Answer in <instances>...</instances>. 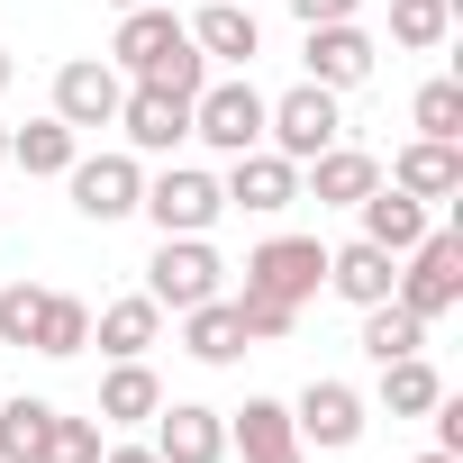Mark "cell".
Masks as SVG:
<instances>
[{
    "instance_id": "cell-1",
    "label": "cell",
    "mask_w": 463,
    "mask_h": 463,
    "mask_svg": "<svg viewBox=\"0 0 463 463\" xmlns=\"http://www.w3.org/2000/svg\"><path fill=\"white\" fill-rule=\"evenodd\" d=\"M391 300H400V309H418V318H445V309L463 300V237H454V227H427V237L409 246V264H400Z\"/></svg>"
},
{
    "instance_id": "cell-2",
    "label": "cell",
    "mask_w": 463,
    "mask_h": 463,
    "mask_svg": "<svg viewBox=\"0 0 463 463\" xmlns=\"http://www.w3.org/2000/svg\"><path fill=\"white\" fill-rule=\"evenodd\" d=\"M137 209L155 218V237H209L218 209H227V191H218L200 164H173V173H155V182H146V200H137Z\"/></svg>"
},
{
    "instance_id": "cell-3",
    "label": "cell",
    "mask_w": 463,
    "mask_h": 463,
    "mask_svg": "<svg viewBox=\"0 0 463 463\" xmlns=\"http://www.w3.org/2000/svg\"><path fill=\"white\" fill-rule=\"evenodd\" d=\"M264 137H273V155H291V164H309V155H327V146L345 137V118H336V91H318V82H300V91H282V100H264Z\"/></svg>"
},
{
    "instance_id": "cell-4",
    "label": "cell",
    "mask_w": 463,
    "mask_h": 463,
    "mask_svg": "<svg viewBox=\"0 0 463 463\" xmlns=\"http://www.w3.org/2000/svg\"><path fill=\"white\" fill-rule=\"evenodd\" d=\"M218 282H227V264L209 255V237H164L155 264H146V300L155 309H200V300H218Z\"/></svg>"
},
{
    "instance_id": "cell-5",
    "label": "cell",
    "mask_w": 463,
    "mask_h": 463,
    "mask_svg": "<svg viewBox=\"0 0 463 463\" xmlns=\"http://www.w3.org/2000/svg\"><path fill=\"white\" fill-rule=\"evenodd\" d=\"M191 137L218 146V155L264 146V91H255V82H200V91H191Z\"/></svg>"
},
{
    "instance_id": "cell-6",
    "label": "cell",
    "mask_w": 463,
    "mask_h": 463,
    "mask_svg": "<svg viewBox=\"0 0 463 463\" xmlns=\"http://www.w3.org/2000/svg\"><path fill=\"white\" fill-rule=\"evenodd\" d=\"M246 291L300 309L309 291H327V246H318V237H264V246L246 255Z\"/></svg>"
},
{
    "instance_id": "cell-7",
    "label": "cell",
    "mask_w": 463,
    "mask_h": 463,
    "mask_svg": "<svg viewBox=\"0 0 463 463\" xmlns=\"http://www.w3.org/2000/svg\"><path fill=\"white\" fill-rule=\"evenodd\" d=\"M118 100H128V82H118V64L109 55H73L64 73H55V118L82 137V128H109L118 118Z\"/></svg>"
},
{
    "instance_id": "cell-8",
    "label": "cell",
    "mask_w": 463,
    "mask_h": 463,
    "mask_svg": "<svg viewBox=\"0 0 463 463\" xmlns=\"http://www.w3.org/2000/svg\"><path fill=\"white\" fill-rule=\"evenodd\" d=\"M64 182H73V209H82V218H100V227H109V218H128V209L146 200V164H137V155H73V173H64Z\"/></svg>"
},
{
    "instance_id": "cell-9",
    "label": "cell",
    "mask_w": 463,
    "mask_h": 463,
    "mask_svg": "<svg viewBox=\"0 0 463 463\" xmlns=\"http://www.w3.org/2000/svg\"><path fill=\"white\" fill-rule=\"evenodd\" d=\"M237 173H227L218 191H227V209H255V218H282L291 200H300V164L291 155H273V146H246V155H227Z\"/></svg>"
},
{
    "instance_id": "cell-10",
    "label": "cell",
    "mask_w": 463,
    "mask_h": 463,
    "mask_svg": "<svg viewBox=\"0 0 463 463\" xmlns=\"http://www.w3.org/2000/svg\"><path fill=\"white\" fill-rule=\"evenodd\" d=\"M182 46H191V28H182V19L164 10V0H146V10H118V37H109V64L146 82V73H155L164 55H182Z\"/></svg>"
},
{
    "instance_id": "cell-11",
    "label": "cell",
    "mask_w": 463,
    "mask_h": 463,
    "mask_svg": "<svg viewBox=\"0 0 463 463\" xmlns=\"http://www.w3.org/2000/svg\"><path fill=\"white\" fill-rule=\"evenodd\" d=\"M109 128H128V146H137V155H173V146L191 137V100H182V91L137 82V91L118 100V118H109Z\"/></svg>"
},
{
    "instance_id": "cell-12",
    "label": "cell",
    "mask_w": 463,
    "mask_h": 463,
    "mask_svg": "<svg viewBox=\"0 0 463 463\" xmlns=\"http://www.w3.org/2000/svg\"><path fill=\"white\" fill-rule=\"evenodd\" d=\"M391 191H409V200H454L463 191V146L454 137H409L400 155H391Z\"/></svg>"
},
{
    "instance_id": "cell-13",
    "label": "cell",
    "mask_w": 463,
    "mask_h": 463,
    "mask_svg": "<svg viewBox=\"0 0 463 463\" xmlns=\"http://www.w3.org/2000/svg\"><path fill=\"white\" fill-rule=\"evenodd\" d=\"M291 427H300V445H354L364 436V391L354 382H309L300 400H291Z\"/></svg>"
},
{
    "instance_id": "cell-14",
    "label": "cell",
    "mask_w": 463,
    "mask_h": 463,
    "mask_svg": "<svg viewBox=\"0 0 463 463\" xmlns=\"http://www.w3.org/2000/svg\"><path fill=\"white\" fill-rule=\"evenodd\" d=\"M155 454L164 463H227V418L200 400H164L155 409Z\"/></svg>"
},
{
    "instance_id": "cell-15",
    "label": "cell",
    "mask_w": 463,
    "mask_h": 463,
    "mask_svg": "<svg viewBox=\"0 0 463 463\" xmlns=\"http://www.w3.org/2000/svg\"><path fill=\"white\" fill-rule=\"evenodd\" d=\"M373 182H382V164H373L364 146H345V137H336L327 155H309V164H300V191H309L318 209H354Z\"/></svg>"
},
{
    "instance_id": "cell-16",
    "label": "cell",
    "mask_w": 463,
    "mask_h": 463,
    "mask_svg": "<svg viewBox=\"0 0 463 463\" xmlns=\"http://www.w3.org/2000/svg\"><path fill=\"white\" fill-rule=\"evenodd\" d=\"M182 28H191V46H200L209 64H255V55H264V28H255L246 0H209V10L182 19Z\"/></svg>"
},
{
    "instance_id": "cell-17",
    "label": "cell",
    "mask_w": 463,
    "mask_h": 463,
    "mask_svg": "<svg viewBox=\"0 0 463 463\" xmlns=\"http://www.w3.org/2000/svg\"><path fill=\"white\" fill-rule=\"evenodd\" d=\"M364 73H373V37H364L354 19L309 28V82H318V91H354Z\"/></svg>"
},
{
    "instance_id": "cell-18",
    "label": "cell",
    "mask_w": 463,
    "mask_h": 463,
    "mask_svg": "<svg viewBox=\"0 0 463 463\" xmlns=\"http://www.w3.org/2000/svg\"><path fill=\"white\" fill-rule=\"evenodd\" d=\"M354 209H364V246H382V255H409V246L427 237V200H409V191H391V182H373Z\"/></svg>"
},
{
    "instance_id": "cell-19",
    "label": "cell",
    "mask_w": 463,
    "mask_h": 463,
    "mask_svg": "<svg viewBox=\"0 0 463 463\" xmlns=\"http://www.w3.org/2000/svg\"><path fill=\"white\" fill-rule=\"evenodd\" d=\"M227 436H237L246 463H300V427H291L282 400H246L237 418H227Z\"/></svg>"
},
{
    "instance_id": "cell-20",
    "label": "cell",
    "mask_w": 463,
    "mask_h": 463,
    "mask_svg": "<svg viewBox=\"0 0 463 463\" xmlns=\"http://www.w3.org/2000/svg\"><path fill=\"white\" fill-rule=\"evenodd\" d=\"M391 282H400V255H382V246H364V237L327 255V291H336V300H354V309L391 300Z\"/></svg>"
},
{
    "instance_id": "cell-21",
    "label": "cell",
    "mask_w": 463,
    "mask_h": 463,
    "mask_svg": "<svg viewBox=\"0 0 463 463\" xmlns=\"http://www.w3.org/2000/svg\"><path fill=\"white\" fill-rule=\"evenodd\" d=\"M91 336H100V354H109V364H128V354H146V345L164 336V309H155L146 291H128V300H109V309L91 318Z\"/></svg>"
},
{
    "instance_id": "cell-22",
    "label": "cell",
    "mask_w": 463,
    "mask_h": 463,
    "mask_svg": "<svg viewBox=\"0 0 463 463\" xmlns=\"http://www.w3.org/2000/svg\"><path fill=\"white\" fill-rule=\"evenodd\" d=\"M182 345L200 354V364H237L255 336H246V318H237V300H200V309H182Z\"/></svg>"
},
{
    "instance_id": "cell-23",
    "label": "cell",
    "mask_w": 463,
    "mask_h": 463,
    "mask_svg": "<svg viewBox=\"0 0 463 463\" xmlns=\"http://www.w3.org/2000/svg\"><path fill=\"white\" fill-rule=\"evenodd\" d=\"M155 409H164V382L146 373V354L109 364V382H100V418H109V427H137V418H155Z\"/></svg>"
},
{
    "instance_id": "cell-24",
    "label": "cell",
    "mask_w": 463,
    "mask_h": 463,
    "mask_svg": "<svg viewBox=\"0 0 463 463\" xmlns=\"http://www.w3.org/2000/svg\"><path fill=\"white\" fill-rule=\"evenodd\" d=\"M73 155H82V137H73L64 118H28V128H10V164H19V173H73Z\"/></svg>"
},
{
    "instance_id": "cell-25",
    "label": "cell",
    "mask_w": 463,
    "mask_h": 463,
    "mask_svg": "<svg viewBox=\"0 0 463 463\" xmlns=\"http://www.w3.org/2000/svg\"><path fill=\"white\" fill-rule=\"evenodd\" d=\"M55 400H0V463H46Z\"/></svg>"
},
{
    "instance_id": "cell-26",
    "label": "cell",
    "mask_w": 463,
    "mask_h": 463,
    "mask_svg": "<svg viewBox=\"0 0 463 463\" xmlns=\"http://www.w3.org/2000/svg\"><path fill=\"white\" fill-rule=\"evenodd\" d=\"M91 345V309L73 300V291H46V309H37V336H28V354H82Z\"/></svg>"
},
{
    "instance_id": "cell-27",
    "label": "cell",
    "mask_w": 463,
    "mask_h": 463,
    "mask_svg": "<svg viewBox=\"0 0 463 463\" xmlns=\"http://www.w3.org/2000/svg\"><path fill=\"white\" fill-rule=\"evenodd\" d=\"M427 345V318L418 309H400V300H373L364 309V354L373 364H400V354H418Z\"/></svg>"
},
{
    "instance_id": "cell-28",
    "label": "cell",
    "mask_w": 463,
    "mask_h": 463,
    "mask_svg": "<svg viewBox=\"0 0 463 463\" xmlns=\"http://www.w3.org/2000/svg\"><path fill=\"white\" fill-rule=\"evenodd\" d=\"M436 400H445V382H436V364H427V354L382 364V409H391V418H427Z\"/></svg>"
},
{
    "instance_id": "cell-29",
    "label": "cell",
    "mask_w": 463,
    "mask_h": 463,
    "mask_svg": "<svg viewBox=\"0 0 463 463\" xmlns=\"http://www.w3.org/2000/svg\"><path fill=\"white\" fill-rule=\"evenodd\" d=\"M445 28H454V0H391V46L427 55V46H445Z\"/></svg>"
},
{
    "instance_id": "cell-30",
    "label": "cell",
    "mask_w": 463,
    "mask_h": 463,
    "mask_svg": "<svg viewBox=\"0 0 463 463\" xmlns=\"http://www.w3.org/2000/svg\"><path fill=\"white\" fill-rule=\"evenodd\" d=\"M409 118H418V137H463V82H427L409 100Z\"/></svg>"
},
{
    "instance_id": "cell-31",
    "label": "cell",
    "mask_w": 463,
    "mask_h": 463,
    "mask_svg": "<svg viewBox=\"0 0 463 463\" xmlns=\"http://www.w3.org/2000/svg\"><path fill=\"white\" fill-rule=\"evenodd\" d=\"M37 309H46V291H37V282H10V291H0V345H19V354H28Z\"/></svg>"
},
{
    "instance_id": "cell-32",
    "label": "cell",
    "mask_w": 463,
    "mask_h": 463,
    "mask_svg": "<svg viewBox=\"0 0 463 463\" xmlns=\"http://www.w3.org/2000/svg\"><path fill=\"white\" fill-rule=\"evenodd\" d=\"M46 463H100V418H64V409H55V436H46Z\"/></svg>"
},
{
    "instance_id": "cell-33",
    "label": "cell",
    "mask_w": 463,
    "mask_h": 463,
    "mask_svg": "<svg viewBox=\"0 0 463 463\" xmlns=\"http://www.w3.org/2000/svg\"><path fill=\"white\" fill-rule=\"evenodd\" d=\"M237 318H246V336H291L300 327V309L291 300H264V291H237Z\"/></svg>"
},
{
    "instance_id": "cell-34",
    "label": "cell",
    "mask_w": 463,
    "mask_h": 463,
    "mask_svg": "<svg viewBox=\"0 0 463 463\" xmlns=\"http://www.w3.org/2000/svg\"><path fill=\"white\" fill-rule=\"evenodd\" d=\"M291 10H300V28H327V19H354L364 0H291Z\"/></svg>"
},
{
    "instance_id": "cell-35",
    "label": "cell",
    "mask_w": 463,
    "mask_h": 463,
    "mask_svg": "<svg viewBox=\"0 0 463 463\" xmlns=\"http://www.w3.org/2000/svg\"><path fill=\"white\" fill-rule=\"evenodd\" d=\"M100 463H164L155 445H100Z\"/></svg>"
},
{
    "instance_id": "cell-36",
    "label": "cell",
    "mask_w": 463,
    "mask_h": 463,
    "mask_svg": "<svg viewBox=\"0 0 463 463\" xmlns=\"http://www.w3.org/2000/svg\"><path fill=\"white\" fill-rule=\"evenodd\" d=\"M10 73H19V64H10V46H0V91H10Z\"/></svg>"
},
{
    "instance_id": "cell-37",
    "label": "cell",
    "mask_w": 463,
    "mask_h": 463,
    "mask_svg": "<svg viewBox=\"0 0 463 463\" xmlns=\"http://www.w3.org/2000/svg\"><path fill=\"white\" fill-rule=\"evenodd\" d=\"M418 463H463V454H445V445H436V454H418Z\"/></svg>"
},
{
    "instance_id": "cell-38",
    "label": "cell",
    "mask_w": 463,
    "mask_h": 463,
    "mask_svg": "<svg viewBox=\"0 0 463 463\" xmlns=\"http://www.w3.org/2000/svg\"><path fill=\"white\" fill-rule=\"evenodd\" d=\"M0 164H10V118H0Z\"/></svg>"
},
{
    "instance_id": "cell-39",
    "label": "cell",
    "mask_w": 463,
    "mask_h": 463,
    "mask_svg": "<svg viewBox=\"0 0 463 463\" xmlns=\"http://www.w3.org/2000/svg\"><path fill=\"white\" fill-rule=\"evenodd\" d=\"M109 10H146V0H109Z\"/></svg>"
}]
</instances>
